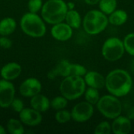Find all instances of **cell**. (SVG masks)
Returning a JSON list of instances; mask_svg holds the SVG:
<instances>
[{
  "mask_svg": "<svg viewBox=\"0 0 134 134\" xmlns=\"http://www.w3.org/2000/svg\"><path fill=\"white\" fill-rule=\"evenodd\" d=\"M133 78L129 71L122 68L111 70L105 76V89L117 97L128 95L133 88Z\"/></svg>",
  "mask_w": 134,
  "mask_h": 134,
  "instance_id": "6da1fadb",
  "label": "cell"
},
{
  "mask_svg": "<svg viewBox=\"0 0 134 134\" xmlns=\"http://www.w3.org/2000/svg\"><path fill=\"white\" fill-rule=\"evenodd\" d=\"M67 2L64 0H47L43 3L41 16L44 21L53 25L64 21L68 13Z\"/></svg>",
  "mask_w": 134,
  "mask_h": 134,
  "instance_id": "7a4b0ae2",
  "label": "cell"
},
{
  "mask_svg": "<svg viewBox=\"0 0 134 134\" xmlns=\"http://www.w3.org/2000/svg\"><path fill=\"white\" fill-rule=\"evenodd\" d=\"M20 27L26 35L31 38H42L46 33V22L42 17L29 11L21 16Z\"/></svg>",
  "mask_w": 134,
  "mask_h": 134,
  "instance_id": "3957f363",
  "label": "cell"
},
{
  "mask_svg": "<svg viewBox=\"0 0 134 134\" xmlns=\"http://www.w3.org/2000/svg\"><path fill=\"white\" fill-rule=\"evenodd\" d=\"M109 24L108 16L100 9L88 11L82 19L84 31L90 35H97L103 32Z\"/></svg>",
  "mask_w": 134,
  "mask_h": 134,
  "instance_id": "277c9868",
  "label": "cell"
},
{
  "mask_svg": "<svg viewBox=\"0 0 134 134\" xmlns=\"http://www.w3.org/2000/svg\"><path fill=\"white\" fill-rule=\"evenodd\" d=\"M59 89L60 94L68 100H75L84 95L86 84L83 77L69 75L64 78Z\"/></svg>",
  "mask_w": 134,
  "mask_h": 134,
  "instance_id": "5b68a950",
  "label": "cell"
},
{
  "mask_svg": "<svg viewBox=\"0 0 134 134\" xmlns=\"http://www.w3.org/2000/svg\"><path fill=\"white\" fill-rule=\"evenodd\" d=\"M96 106L98 111L104 118L111 120L121 115L122 112V104L119 97L110 93L100 97Z\"/></svg>",
  "mask_w": 134,
  "mask_h": 134,
  "instance_id": "8992f818",
  "label": "cell"
},
{
  "mask_svg": "<svg viewBox=\"0 0 134 134\" xmlns=\"http://www.w3.org/2000/svg\"><path fill=\"white\" fill-rule=\"evenodd\" d=\"M126 53L123 41L118 37L107 38L102 45L101 54L109 62H115L122 59Z\"/></svg>",
  "mask_w": 134,
  "mask_h": 134,
  "instance_id": "52a82bcc",
  "label": "cell"
},
{
  "mask_svg": "<svg viewBox=\"0 0 134 134\" xmlns=\"http://www.w3.org/2000/svg\"><path fill=\"white\" fill-rule=\"evenodd\" d=\"M71 119L79 123L89 121L94 114V105L84 100L77 103L71 111Z\"/></svg>",
  "mask_w": 134,
  "mask_h": 134,
  "instance_id": "ba28073f",
  "label": "cell"
},
{
  "mask_svg": "<svg viewBox=\"0 0 134 134\" xmlns=\"http://www.w3.org/2000/svg\"><path fill=\"white\" fill-rule=\"evenodd\" d=\"M16 89L11 81L0 79V108H9L15 98Z\"/></svg>",
  "mask_w": 134,
  "mask_h": 134,
  "instance_id": "9c48e42d",
  "label": "cell"
},
{
  "mask_svg": "<svg viewBox=\"0 0 134 134\" xmlns=\"http://www.w3.org/2000/svg\"><path fill=\"white\" fill-rule=\"evenodd\" d=\"M42 83L36 78L31 77L23 81L19 87V91L21 96L31 98L33 96L40 93L42 90Z\"/></svg>",
  "mask_w": 134,
  "mask_h": 134,
  "instance_id": "30bf717a",
  "label": "cell"
},
{
  "mask_svg": "<svg viewBox=\"0 0 134 134\" xmlns=\"http://www.w3.org/2000/svg\"><path fill=\"white\" fill-rule=\"evenodd\" d=\"M73 28H71L65 21L53 24L50 30L52 37L59 42L68 41L73 35Z\"/></svg>",
  "mask_w": 134,
  "mask_h": 134,
  "instance_id": "8fae6325",
  "label": "cell"
},
{
  "mask_svg": "<svg viewBox=\"0 0 134 134\" xmlns=\"http://www.w3.org/2000/svg\"><path fill=\"white\" fill-rule=\"evenodd\" d=\"M19 119L24 125L27 126H36L42 121V113L32 108H24L19 113Z\"/></svg>",
  "mask_w": 134,
  "mask_h": 134,
  "instance_id": "7c38bea8",
  "label": "cell"
},
{
  "mask_svg": "<svg viewBox=\"0 0 134 134\" xmlns=\"http://www.w3.org/2000/svg\"><path fill=\"white\" fill-rule=\"evenodd\" d=\"M132 130V120L127 116L119 115L111 122V131L114 134H128Z\"/></svg>",
  "mask_w": 134,
  "mask_h": 134,
  "instance_id": "4fadbf2b",
  "label": "cell"
},
{
  "mask_svg": "<svg viewBox=\"0 0 134 134\" xmlns=\"http://www.w3.org/2000/svg\"><path fill=\"white\" fill-rule=\"evenodd\" d=\"M22 68L16 62H9L3 65L0 70V75L3 79L13 81L16 79L21 74Z\"/></svg>",
  "mask_w": 134,
  "mask_h": 134,
  "instance_id": "5bb4252c",
  "label": "cell"
},
{
  "mask_svg": "<svg viewBox=\"0 0 134 134\" xmlns=\"http://www.w3.org/2000/svg\"><path fill=\"white\" fill-rule=\"evenodd\" d=\"M83 78L87 87L95 88L99 90L105 88V77L98 71H88Z\"/></svg>",
  "mask_w": 134,
  "mask_h": 134,
  "instance_id": "9a60e30c",
  "label": "cell"
},
{
  "mask_svg": "<svg viewBox=\"0 0 134 134\" xmlns=\"http://www.w3.org/2000/svg\"><path fill=\"white\" fill-rule=\"evenodd\" d=\"M71 62L68 60H60L50 71L48 73V78L49 79H54L57 76L65 78L70 75Z\"/></svg>",
  "mask_w": 134,
  "mask_h": 134,
  "instance_id": "2e32d148",
  "label": "cell"
},
{
  "mask_svg": "<svg viewBox=\"0 0 134 134\" xmlns=\"http://www.w3.org/2000/svg\"><path fill=\"white\" fill-rule=\"evenodd\" d=\"M30 105L31 108L42 113V112H46L49 109L50 100L46 96L41 93H38L33 96L32 97H31Z\"/></svg>",
  "mask_w": 134,
  "mask_h": 134,
  "instance_id": "e0dca14e",
  "label": "cell"
},
{
  "mask_svg": "<svg viewBox=\"0 0 134 134\" xmlns=\"http://www.w3.org/2000/svg\"><path fill=\"white\" fill-rule=\"evenodd\" d=\"M109 24L114 26H122L126 24L128 20L129 15L124 9H116L108 16Z\"/></svg>",
  "mask_w": 134,
  "mask_h": 134,
  "instance_id": "ac0fdd59",
  "label": "cell"
},
{
  "mask_svg": "<svg viewBox=\"0 0 134 134\" xmlns=\"http://www.w3.org/2000/svg\"><path fill=\"white\" fill-rule=\"evenodd\" d=\"M17 24L14 18L7 16L0 20V36H9L12 35L16 28Z\"/></svg>",
  "mask_w": 134,
  "mask_h": 134,
  "instance_id": "d6986e66",
  "label": "cell"
},
{
  "mask_svg": "<svg viewBox=\"0 0 134 134\" xmlns=\"http://www.w3.org/2000/svg\"><path fill=\"white\" fill-rule=\"evenodd\" d=\"M64 21L73 29H79L82 25V16L76 9H68Z\"/></svg>",
  "mask_w": 134,
  "mask_h": 134,
  "instance_id": "ffe728a7",
  "label": "cell"
},
{
  "mask_svg": "<svg viewBox=\"0 0 134 134\" xmlns=\"http://www.w3.org/2000/svg\"><path fill=\"white\" fill-rule=\"evenodd\" d=\"M6 130L10 134H23L24 133V124L20 119H9L6 123Z\"/></svg>",
  "mask_w": 134,
  "mask_h": 134,
  "instance_id": "44dd1931",
  "label": "cell"
},
{
  "mask_svg": "<svg viewBox=\"0 0 134 134\" xmlns=\"http://www.w3.org/2000/svg\"><path fill=\"white\" fill-rule=\"evenodd\" d=\"M97 5L99 9L108 16L117 9L118 2L117 0H100Z\"/></svg>",
  "mask_w": 134,
  "mask_h": 134,
  "instance_id": "7402d4cb",
  "label": "cell"
},
{
  "mask_svg": "<svg viewBox=\"0 0 134 134\" xmlns=\"http://www.w3.org/2000/svg\"><path fill=\"white\" fill-rule=\"evenodd\" d=\"M84 97H85L86 101H87L90 104L95 106L98 103V101L100 98L99 90L92 88V87L86 88V90L84 93Z\"/></svg>",
  "mask_w": 134,
  "mask_h": 134,
  "instance_id": "603a6c76",
  "label": "cell"
},
{
  "mask_svg": "<svg viewBox=\"0 0 134 134\" xmlns=\"http://www.w3.org/2000/svg\"><path fill=\"white\" fill-rule=\"evenodd\" d=\"M68 101L69 100L67 98L60 94V96H57L50 100V107L55 111L65 109L68 106Z\"/></svg>",
  "mask_w": 134,
  "mask_h": 134,
  "instance_id": "cb8c5ba5",
  "label": "cell"
},
{
  "mask_svg": "<svg viewBox=\"0 0 134 134\" xmlns=\"http://www.w3.org/2000/svg\"><path fill=\"white\" fill-rule=\"evenodd\" d=\"M122 41L126 52L130 56L134 57V32L127 34Z\"/></svg>",
  "mask_w": 134,
  "mask_h": 134,
  "instance_id": "d4e9b609",
  "label": "cell"
},
{
  "mask_svg": "<svg viewBox=\"0 0 134 134\" xmlns=\"http://www.w3.org/2000/svg\"><path fill=\"white\" fill-rule=\"evenodd\" d=\"M55 119L60 124L68 123L71 119V111H68L66 109H62V110L57 111V112L55 114Z\"/></svg>",
  "mask_w": 134,
  "mask_h": 134,
  "instance_id": "484cf974",
  "label": "cell"
},
{
  "mask_svg": "<svg viewBox=\"0 0 134 134\" xmlns=\"http://www.w3.org/2000/svg\"><path fill=\"white\" fill-rule=\"evenodd\" d=\"M94 134H110L111 131V123L108 121H102L96 126L93 130Z\"/></svg>",
  "mask_w": 134,
  "mask_h": 134,
  "instance_id": "4316f807",
  "label": "cell"
},
{
  "mask_svg": "<svg viewBox=\"0 0 134 134\" xmlns=\"http://www.w3.org/2000/svg\"><path fill=\"white\" fill-rule=\"evenodd\" d=\"M87 69L80 64H71V68H70V75H75V76H80L84 77V75L87 72Z\"/></svg>",
  "mask_w": 134,
  "mask_h": 134,
  "instance_id": "83f0119b",
  "label": "cell"
},
{
  "mask_svg": "<svg viewBox=\"0 0 134 134\" xmlns=\"http://www.w3.org/2000/svg\"><path fill=\"white\" fill-rule=\"evenodd\" d=\"M42 5H43L42 0H28L27 2L28 11L34 13H38L39 11H41Z\"/></svg>",
  "mask_w": 134,
  "mask_h": 134,
  "instance_id": "f1b7e54d",
  "label": "cell"
},
{
  "mask_svg": "<svg viewBox=\"0 0 134 134\" xmlns=\"http://www.w3.org/2000/svg\"><path fill=\"white\" fill-rule=\"evenodd\" d=\"M10 108L15 112L20 113L24 108V102L22 101V100H20L19 98H14L13 102H12V104H11V105H10Z\"/></svg>",
  "mask_w": 134,
  "mask_h": 134,
  "instance_id": "f546056e",
  "label": "cell"
},
{
  "mask_svg": "<svg viewBox=\"0 0 134 134\" xmlns=\"http://www.w3.org/2000/svg\"><path fill=\"white\" fill-rule=\"evenodd\" d=\"M13 42L8 38V36H0V47L5 49H8L12 47Z\"/></svg>",
  "mask_w": 134,
  "mask_h": 134,
  "instance_id": "4dcf8cb0",
  "label": "cell"
},
{
  "mask_svg": "<svg viewBox=\"0 0 134 134\" xmlns=\"http://www.w3.org/2000/svg\"><path fill=\"white\" fill-rule=\"evenodd\" d=\"M126 116H127L130 120H134V105L128 108V109L126 110Z\"/></svg>",
  "mask_w": 134,
  "mask_h": 134,
  "instance_id": "1f68e13d",
  "label": "cell"
},
{
  "mask_svg": "<svg viewBox=\"0 0 134 134\" xmlns=\"http://www.w3.org/2000/svg\"><path fill=\"white\" fill-rule=\"evenodd\" d=\"M84 2L89 5H96L98 4L100 0H84Z\"/></svg>",
  "mask_w": 134,
  "mask_h": 134,
  "instance_id": "d6a6232c",
  "label": "cell"
},
{
  "mask_svg": "<svg viewBox=\"0 0 134 134\" xmlns=\"http://www.w3.org/2000/svg\"><path fill=\"white\" fill-rule=\"evenodd\" d=\"M67 5H68V9H74L75 8V4L73 2H67Z\"/></svg>",
  "mask_w": 134,
  "mask_h": 134,
  "instance_id": "836d02e7",
  "label": "cell"
},
{
  "mask_svg": "<svg viewBox=\"0 0 134 134\" xmlns=\"http://www.w3.org/2000/svg\"><path fill=\"white\" fill-rule=\"evenodd\" d=\"M130 71L134 74V57L132 59V60L130 61Z\"/></svg>",
  "mask_w": 134,
  "mask_h": 134,
  "instance_id": "e575fe53",
  "label": "cell"
},
{
  "mask_svg": "<svg viewBox=\"0 0 134 134\" xmlns=\"http://www.w3.org/2000/svg\"><path fill=\"white\" fill-rule=\"evenodd\" d=\"M5 133H6V130L4 128V126L0 125V134H5Z\"/></svg>",
  "mask_w": 134,
  "mask_h": 134,
  "instance_id": "d590c367",
  "label": "cell"
}]
</instances>
